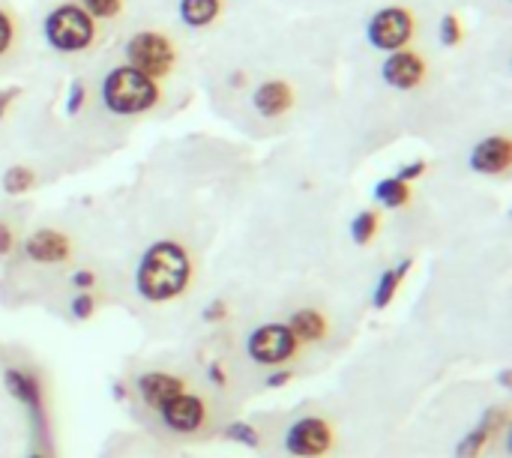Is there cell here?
Wrapping results in <instances>:
<instances>
[{"label": "cell", "mask_w": 512, "mask_h": 458, "mask_svg": "<svg viewBox=\"0 0 512 458\" xmlns=\"http://www.w3.org/2000/svg\"><path fill=\"white\" fill-rule=\"evenodd\" d=\"M465 36H468V30H465L462 18H459L456 12H447V15L441 18V24H438V39H441V45H444V48H459V45L465 42Z\"/></svg>", "instance_id": "cb8c5ba5"}, {"label": "cell", "mask_w": 512, "mask_h": 458, "mask_svg": "<svg viewBox=\"0 0 512 458\" xmlns=\"http://www.w3.org/2000/svg\"><path fill=\"white\" fill-rule=\"evenodd\" d=\"M333 447H336V426L318 414H306L294 420L282 435V450L291 458H327Z\"/></svg>", "instance_id": "52a82bcc"}, {"label": "cell", "mask_w": 512, "mask_h": 458, "mask_svg": "<svg viewBox=\"0 0 512 458\" xmlns=\"http://www.w3.org/2000/svg\"><path fill=\"white\" fill-rule=\"evenodd\" d=\"M21 252L30 264H39V267H57V264H66L75 252L72 246V237L57 231V228H39L33 234L24 237L21 243Z\"/></svg>", "instance_id": "30bf717a"}, {"label": "cell", "mask_w": 512, "mask_h": 458, "mask_svg": "<svg viewBox=\"0 0 512 458\" xmlns=\"http://www.w3.org/2000/svg\"><path fill=\"white\" fill-rule=\"evenodd\" d=\"M225 438H228V441H234V444L252 447V450H258V447H261V432H258L252 423H231V426L225 429Z\"/></svg>", "instance_id": "d4e9b609"}, {"label": "cell", "mask_w": 512, "mask_h": 458, "mask_svg": "<svg viewBox=\"0 0 512 458\" xmlns=\"http://www.w3.org/2000/svg\"><path fill=\"white\" fill-rule=\"evenodd\" d=\"M18 96H21L18 87H3V90H0V123L9 117V111L15 108V99H18Z\"/></svg>", "instance_id": "1f68e13d"}, {"label": "cell", "mask_w": 512, "mask_h": 458, "mask_svg": "<svg viewBox=\"0 0 512 458\" xmlns=\"http://www.w3.org/2000/svg\"><path fill=\"white\" fill-rule=\"evenodd\" d=\"M231 84L240 87V84H243V72H234V75H231Z\"/></svg>", "instance_id": "e575fe53"}, {"label": "cell", "mask_w": 512, "mask_h": 458, "mask_svg": "<svg viewBox=\"0 0 512 458\" xmlns=\"http://www.w3.org/2000/svg\"><path fill=\"white\" fill-rule=\"evenodd\" d=\"M27 458H48V456H45V453H30Z\"/></svg>", "instance_id": "8d00e7d4"}, {"label": "cell", "mask_w": 512, "mask_h": 458, "mask_svg": "<svg viewBox=\"0 0 512 458\" xmlns=\"http://www.w3.org/2000/svg\"><path fill=\"white\" fill-rule=\"evenodd\" d=\"M291 381H294V369H273V372L267 375V387H270V390L285 387V384H291Z\"/></svg>", "instance_id": "836d02e7"}, {"label": "cell", "mask_w": 512, "mask_h": 458, "mask_svg": "<svg viewBox=\"0 0 512 458\" xmlns=\"http://www.w3.org/2000/svg\"><path fill=\"white\" fill-rule=\"evenodd\" d=\"M159 426L171 435H180V438H192V435H201L207 426H210V402L192 390L174 396L171 402H165L159 411Z\"/></svg>", "instance_id": "ba28073f"}, {"label": "cell", "mask_w": 512, "mask_h": 458, "mask_svg": "<svg viewBox=\"0 0 512 458\" xmlns=\"http://www.w3.org/2000/svg\"><path fill=\"white\" fill-rule=\"evenodd\" d=\"M3 387L12 399H18L30 414L33 420H39V426L45 429V390H42V381L33 369L27 366H9L3 372Z\"/></svg>", "instance_id": "7c38bea8"}, {"label": "cell", "mask_w": 512, "mask_h": 458, "mask_svg": "<svg viewBox=\"0 0 512 458\" xmlns=\"http://www.w3.org/2000/svg\"><path fill=\"white\" fill-rule=\"evenodd\" d=\"M468 168L483 177H504L512 168L510 135H489L480 144H474L468 156Z\"/></svg>", "instance_id": "5bb4252c"}, {"label": "cell", "mask_w": 512, "mask_h": 458, "mask_svg": "<svg viewBox=\"0 0 512 458\" xmlns=\"http://www.w3.org/2000/svg\"><path fill=\"white\" fill-rule=\"evenodd\" d=\"M426 171H429V165H426L423 159H417V162H408V165H402V168L396 171V177H399V180H405V183H414V180H420Z\"/></svg>", "instance_id": "f546056e"}, {"label": "cell", "mask_w": 512, "mask_h": 458, "mask_svg": "<svg viewBox=\"0 0 512 458\" xmlns=\"http://www.w3.org/2000/svg\"><path fill=\"white\" fill-rule=\"evenodd\" d=\"M96 24H108L117 21L126 12V0H75Z\"/></svg>", "instance_id": "603a6c76"}, {"label": "cell", "mask_w": 512, "mask_h": 458, "mask_svg": "<svg viewBox=\"0 0 512 458\" xmlns=\"http://www.w3.org/2000/svg\"><path fill=\"white\" fill-rule=\"evenodd\" d=\"M132 387H135L138 402L156 414L165 402H171L174 396L186 393L189 381L183 375H174V372H165V369H147V372H141L132 381Z\"/></svg>", "instance_id": "8fae6325"}, {"label": "cell", "mask_w": 512, "mask_h": 458, "mask_svg": "<svg viewBox=\"0 0 512 458\" xmlns=\"http://www.w3.org/2000/svg\"><path fill=\"white\" fill-rule=\"evenodd\" d=\"M510 426V411L507 408H489L480 423L459 441L456 447V458H483L489 450V444Z\"/></svg>", "instance_id": "9a60e30c"}, {"label": "cell", "mask_w": 512, "mask_h": 458, "mask_svg": "<svg viewBox=\"0 0 512 458\" xmlns=\"http://www.w3.org/2000/svg\"><path fill=\"white\" fill-rule=\"evenodd\" d=\"M228 315H231V306H228L225 300H213V303L201 312L204 324H222V321H228Z\"/></svg>", "instance_id": "f1b7e54d"}, {"label": "cell", "mask_w": 512, "mask_h": 458, "mask_svg": "<svg viewBox=\"0 0 512 458\" xmlns=\"http://www.w3.org/2000/svg\"><path fill=\"white\" fill-rule=\"evenodd\" d=\"M411 267H414V261H411V258H405V261H399L396 267H390V270H384V273H381L378 285L372 288V309H387V306L396 300V294H399V288H402L405 276L411 273Z\"/></svg>", "instance_id": "ac0fdd59"}, {"label": "cell", "mask_w": 512, "mask_h": 458, "mask_svg": "<svg viewBox=\"0 0 512 458\" xmlns=\"http://www.w3.org/2000/svg\"><path fill=\"white\" fill-rule=\"evenodd\" d=\"M381 231V213L378 210H360L354 219H351V240L357 246H369Z\"/></svg>", "instance_id": "44dd1931"}, {"label": "cell", "mask_w": 512, "mask_h": 458, "mask_svg": "<svg viewBox=\"0 0 512 458\" xmlns=\"http://www.w3.org/2000/svg\"><path fill=\"white\" fill-rule=\"evenodd\" d=\"M381 78L387 87L393 90H402V93H411V90H420L426 81H429V60L423 51L417 48H399V51H390L381 63Z\"/></svg>", "instance_id": "9c48e42d"}, {"label": "cell", "mask_w": 512, "mask_h": 458, "mask_svg": "<svg viewBox=\"0 0 512 458\" xmlns=\"http://www.w3.org/2000/svg\"><path fill=\"white\" fill-rule=\"evenodd\" d=\"M372 195H375V201H378L381 207H387V210H402V207L411 204L414 189H411V183H405V180H399V177H384V180L375 183Z\"/></svg>", "instance_id": "d6986e66"}, {"label": "cell", "mask_w": 512, "mask_h": 458, "mask_svg": "<svg viewBox=\"0 0 512 458\" xmlns=\"http://www.w3.org/2000/svg\"><path fill=\"white\" fill-rule=\"evenodd\" d=\"M96 297H93V291H78L75 297H72V303H69V312H72V318L75 321H90L93 315H96Z\"/></svg>", "instance_id": "484cf974"}, {"label": "cell", "mask_w": 512, "mask_h": 458, "mask_svg": "<svg viewBox=\"0 0 512 458\" xmlns=\"http://www.w3.org/2000/svg\"><path fill=\"white\" fill-rule=\"evenodd\" d=\"M18 39H21L18 15L9 6H0V60H6L18 48Z\"/></svg>", "instance_id": "7402d4cb"}, {"label": "cell", "mask_w": 512, "mask_h": 458, "mask_svg": "<svg viewBox=\"0 0 512 458\" xmlns=\"http://www.w3.org/2000/svg\"><path fill=\"white\" fill-rule=\"evenodd\" d=\"M195 282V258L186 243L165 237L144 249L138 258L132 285L135 294L150 306H165L189 294Z\"/></svg>", "instance_id": "6da1fadb"}, {"label": "cell", "mask_w": 512, "mask_h": 458, "mask_svg": "<svg viewBox=\"0 0 512 458\" xmlns=\"http://www.w3.org/2000/svg\"><path fill=\"white\" fill-rule=\"evenodd\" d=\"M42 36L54 54L75 57V54H87L96 45L99 24L75 0H66L51 6L48 15L42 18Z\"/></svg>", "instance_id": "3957f363"}, {"label": "cell", "mask_w": 512, "mask_h": 458, "mask_svg": "<svg viewBox=\"0 0 512 458\" xmlns=\"http://www.w3.org/2000/svg\"><path fill=\"white\" fill-rule=\"evenodd\" d=\"M285 324L300 339V345H318V342H324L330 336V318H327V312H321L315 306L294 309Z\"/></svg>", "instance_id": "2e32d148"}, {"label": "cell", "mask_w": 512, "mask_h": 458, "mask_svg": "<svg viewBox=\"0 0 512 458\" xmlns=\"http://www.w3.org/2000/svg\"><path fill=\"white\" fill-rule=\"evenodd\" d=\"M123 63H129L132 69L144 72L153 81H165L177 72L180 66V45L174 42V36L168 30L159 27H141L135 30L126 45H123Z\"/></svg>", "instance_id": "277c9868"}, {"label": "cell", "mask_w": 512, "mask_h": 458, "mask_svg": "<svg viewBox=\"0 0 512 458\" xmlns=\"http://www.w3.org/2000/svg\"><path fill=\"white\" fill-rule=\"evenodd\" d=\"M36 183H39L36 171H33V168H27V165H12V168H6V171H3V180H0L3 192H6V195H12V198L33 192V189H36Z\"/></svg>", "instance_id": "ffe728a7"}, {"label": "cell", "mask_w": 512, "mask_h": 458, "mask_svg": "<svg viewBox=\"0 0 512 458\" xmlns=\"http://www.w3.org/2000/svg\"><path fill=\"white\" fill-rule=\"evenodd\" d=\"M204 375H207V381H210L213 387H228V372H225L222 363H210V366L204 369Z\"/></svg>", "instance_id": "d6a6232c"}, {"label": "cell", "mask_w": 512, "mask_h": 458, "mask_svg": "<svg viewBox=\"0 0 512 458\" xmlns=\"http://www.w3.org/2000/svg\"><path fill=\"white\" fill-rule=\"evenodd\" d=\"M84 102H87V87H84V81H75L72 87H69V96H66V114H78L81 108H84Z\"/></svg>", "instance_id": "4316f807"}, {"label": "cell", "mask_w": 512, "mask_h": 458, "mask_svg": "<svg viewBox=\"0 0 512 458\" xmlns=\"http://www.w3.org/2000/svg\"><path fill=\"white\" fill-rule=\"evenodd\" d=\"M501 387H510V372L507 369L501 372Z\"/></svg>", "instance_id": "d590c367"}, {"label": "cell", "mask_w": 512, "mask_h": 458, "mask_svg": "<svg viewBox=\"0 0 512 458\" xmlns=\"http://www.w3.org/2000/svg\"><path fill=\"white\" fill-rule=\"evenodd\" d=\"M15 249H18V231L6 219H0V258L12 255Z\"/></svg>", "instance_id": "83f0119b"}, {"label": "cell", "mask_w": 512, "mask_h": 458, "mask_svg": "<svg viewBox=\"0 0 512 458\" xmlns=\"http://www.w3.org/2000/svg\"><path fill=\"white\" fill-rule=\"evenodd\" d=\"M294 105H297V90H294V84L285 81V78H264V81L255 84V90H252V108H255L258 117H264V120H279V117H285Z\"/></svg>", "instance_id": "4fadbf2b"}, {"label": "cell", "mask_w": 512, "mask_h": 458, "mask_svg": "<svg viewBox=\"0 0 512 458\" xmlns=\"http://www.w3.org/2000/svg\"><path fill=\"white\" fill-rule=\"evenodd\" d=\"M225 12V0H177V18L189 30L213 27Z\"/></svg>", "instance_id": "e0dca14e"}, {"label": "cell", "mask_w": 512, "mask_h": 458, "mask_svg": "<svg viewBox=\"0 0 512 458\" xmlns=\"http://www.w3.org/2000/svg\"><path fill=\"white\" fill-rule=\"evenodd\" d=\"M417 27H420V18L411 6L405 3H390V6H381L369 24H366V39L372 48L390 54V51H399V48H408L411 39L417 36Z\"/></svg>", "instance_id": "8992f818"}, {"label": "cell", "mask_w": 512, "mask_h": 458, "mask_svg": "<svg viewBox=\"0 0 512 458\" xmlns=\"http://www.w3.org/2000/svg\"><path fill=\"white\" fill-rule=\"evenodd\" d=\"M165 93L162 84L147 78L144 72L132 69L129 63H120L108 69L99 81V102L114 117H141L162 105Z\"/></svg>", "instance_id": "7a4b0ae2"}, {"label": "cell", "mask_w": 512, "mask_h": 458, "mask_svg": "<svg viewBox=\"0 0 512 458\" xmlns=\"http://www.w3.org/2000/svg\"><path fill=\"white\" fill-rule=\"evenodd\" d=\"M303 345L285 321H267L246 336V357L261 369H288L300 357Z\"/></svg>", "instance_id": "5b68a950"}, {"label": "cell", "mask_w": 512, "mask_h": 458, "mask_svg": "<svg viewBox=\"0 0 512 458\" xmlns=\"http://www.w3.org/2000/svg\"><path fill=\"white\" fill-rule=\"evenodd\" d=\"M96 273L93 270H75L72 276H69V285L75 288V291H93L96 288Z\"/></svg>", "instance_id": "4dcf8cb0"}]
</instances>
